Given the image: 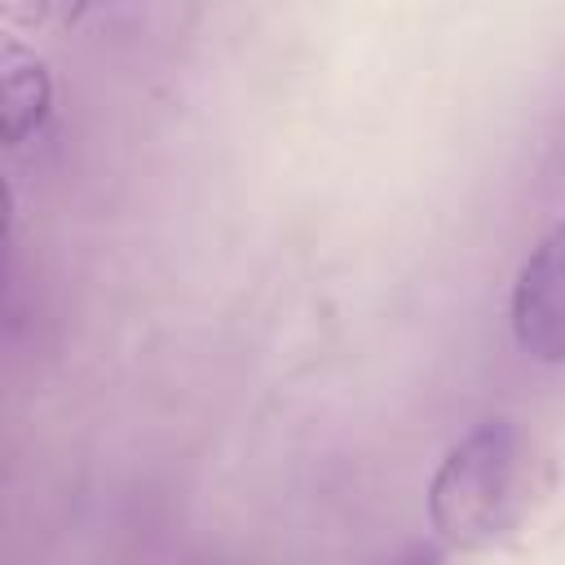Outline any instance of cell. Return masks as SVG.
Wrapping results in <instances>:
<instances>
[{
  "label": "cell",
  "instance_id": "6da1fadb",
  "mask_svg": "<svg viewBox=\"0 0 565 565\" xmlns=\"http://www.w3.org/2000/svg\"><path fill=\"white\" fill-rule=\"evenodd\" d=\"M552 459L512 415L472 424L428 481V521L446 547L494 552L512 543L552 494Z\"/></svg>",
  "mask_w": 565,
  "mask_h": 565
},
{
  "label": "cell",
  "instance_id": "7a4b0ae2",
  "mask_svg": "<svg viewBox=\"0 0 565 565\" xmlns=\"http://www.w3.org/2000/svg\"><path fill=\"white\" fill-rule=\"evenodd\" d=\"M512 335L547 366H565V221L552 225L516 269Z\"/></svg>",
  "mask_w": 565,
  "mask_h": 565
},
{
  "label": "cell",
  "instance_id": "277c9868",
  "mask_svg": "<svg viewBox=\"0 0 565 565\" xmlns=\"http://www.w3.org/2000/svg\"><path fill=\"white\" fill-rule=\"evenodd\" d=\"M388 565H446V552L437 543H411L406 552H397Z\"/></svg>",
  "mask_w": 565,
  "mask_h": 565
},
{
  "label": "cell",
  "instance_id": "3957f363",
  "mask_svg": "<svg viewBox=\"0 0 565 565\" xmlns=\"http://www.w3.org/2000/svg\"><path fill=\"white\" fill-rule=\"evenodd\" d=\"M0 84H4V137L9 146H22L53 106V79L49 66L18 40L0 44Z\"/></svg>",
  "mask_w": 565,
  "mask_h": 565
}]
</instances>
